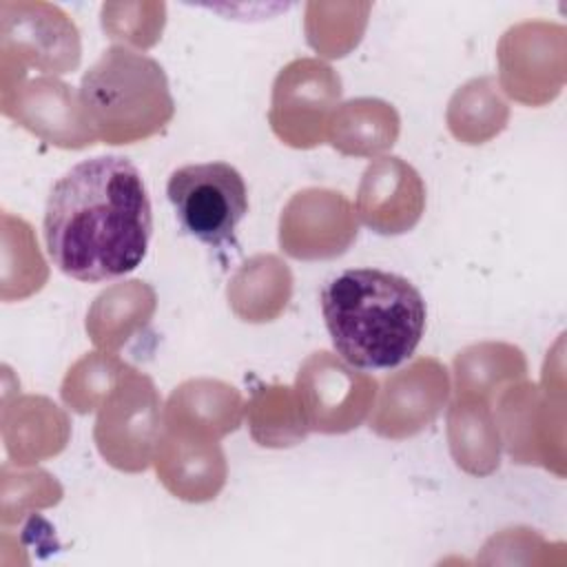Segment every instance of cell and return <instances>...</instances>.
Masks as SVG:
<instances>
[{"label":"cell","instance_id":"obj_1","mask_svg":"<svg viewBox=\"0 0 567 567\" xmlns=\"http://www.w3.org/2000/svg\"><path fill=\"white\" fill-rule=\"evenodd\" d=\"M42 233L53 266L71 279L97 284L135 270L153 233L142 173L124 155L75 164L49 193Z\"/></svg>","mask_w":567,"mask_h":567},{"label":"cell","instance_id":"obj_2","mask_svg":"<svg viewBox=\"0 0 567 567\" xmlns=\"http://www.w3.org/2000/svg\"><path fill=\"white\" fill-rule=\"evenodd\" d=\"M321 315L346 363L390 370L414 354L427 310L419 288L405 277L379 268H350L323 286Z\"/></svg>","mask_w":567,"mask_h":567},{"label":"cell","instance_id":"obj_3","mask_svg":"<svg viewBox=\"0 0 567 567\" xmlns=\"http://www.w3.org/2000/svg\"><path fill=\"white\" fill-rule=\"evenodd\" d=\"M78 93L97 142L113 146L144 142L175 115L162 64L124 44L102 51L84 71Z\"/></svg>","mask_w":567,"mask_h":567},{"label":"cell","instance_id":"obj_4","mask_svg":"<svg viewBox=\"0 0 567 567\" xmlns=\"http://www.w3.org/2000/svg\"><path fill=\"white\" fill-rule=\"evenodd\" d=\"M82 42L75 22L40 0L0 2V78L62 75L80 66Z\"/></svg>","mask_w":567,"mask_h":567},{"label":"cell","instance_id":"obj_5","mask_svg":"<svg viewBox=\"0 0 567 567\" xmlns=\"http://www.w3.org/2000/svg\"><path fill=\"white\" fill-rule=\"evenodd\" d=\"M162 432L164 410L155 383L131 365L97 408V452L120 472H144L153 463Z\"/></svg>","mask_w":567,"mask_h":567},{"label":"cell","instance_id":"obj_6","mask_svg":"<svg viewBox=\"0 0 567 567\" xmlns=\"http://www.w3.org/2000/svg\"><path fill=\"white\" fill-rule=\"evenodd\" d=\"M166 195L188 235L215 248L235 244V230L248 213V188L235 166L186 164L171 173Z\"/></svg>","mask_w":567,"mask_h":567},{"label":"cell","instance_id":"obj_7","mask_svg":"<svg viewBox=\"0 0 567 567\" xmlns=\"http://www.w3.org/2000/svg\"><path fill=\"white\" fill-rule=\"evenodd\" d=\"M563 388L549 390L536 383H509L496 394V427L507 454L523 465H543L565 476Z\"/></svg>","mask_w":567,"mask_h":567},{"label":"cell","instance_id":"obj_8","mask_svg":"<svg viewBox=\"0 0 567 567\" xmlns=\"http://www.w3.org/2000/svg\"><path fill=\"white\" fill-rule=\"evenodd\" d=\"M295 392L310 432L346 434L357 430L372 412L379 383L341 357L317 350L303 359Z\"/></svg>","mask_w":567,"mask_h":567},{"label":"cell","instance_id":"obj_9","mask_svg":"<svg viewBox=\"0 0 567 567\" xmlns=\"http://www.w3.org/2000/svg\"><path fill=\"white\" fill-rule=\"evenodd\" d=\"M339 100V73L319 58H297L272 82L270 128L292 148H315L326 142L328 120Z\"/></svg>","mask_w":567,"mask_h":567},{"label":"cell","instance_id":"obj_10","mask_svg":"<svg viewBox=\"0 0 567 567\" xmlns=\"http://www.w3.org/2000/svg\"><path fill=\"white\" fill-rule=\"evenodd\" d=\"M565 27L547 20H527L509 27L496 49L498 86L516 102L543 106L565 84Z\"/></svg>","mask_w":567,"mask_h":567},{"label":"cell","instance_id":"obj_11","mask_svg":"<svg viewBox=\"0 0 567 567\" xmlns=\"http://www.w3.org/2000/svg\"><path fill=\"white\" fill-rule=\"evenodd\" d=\"M0 111L35 137L60 148L80 151L97 142L80 93L55 75L2 78Z\"/></svg>","mask_w":567,"mask_h":567},{"label":"cell","instance_id":"obj_12","mask_svg":"<svg viewBox=\"0 0 567 567\" xmlns=\"http://www.w3.org/2000/svg\"><path fill=\"white\" fill-rule=\"evenodd\" d=\"M359 233L352 202L332 188L295 193L279 217L281 250L301 261H321L343 255Z\"/></svg>","mask_w":567,"mask_h":567},{"label":"cell","instance_id":"obj_13","mask_svg":"<svg viewBox=\"0 0 567 567\" xmlns=\"http://www.w3.org/2000/svg\"><path fill=\"white\" fill-rule=\"evenodd\" d=\"M379 392L370 430L383 439L401 441L419 434L441 414L450 396V374L434 357H421L385 377Z\"/></svg>","mask_w":567,"mask_h":567},{"label":"cell","instance_id":"obj_14","mask_svg":"<svg viewBox=\"0 0 567 567\" xmlns=\"http://www.w3.org/2000/svg\"><path fill=\"white\" fill-rule=\"evenodd\" d=\"M357 217L379 235L412 230L425 210V184L416 168L396 155L374 157L359 182Z\"/></svg>","mask_w":567,"mask_h":567},{"label":"cell","instance_id":"obj_15","mask_svg":"<svg viewBox=\"0 0 567 567\" xmlns=\"http://www.w3.org/2000/svg\"><path fill=\"white\" fill-rule=\"evenodd\" d=\"M153 465L159 483L175 498L188 503L213 501L228 476L219 441L166 427L159 436Z\"/></svg>","mask_w":567,"mask_h":567},{"label":"cell","instance_id":"obj_16","mask_svg":"<svg viewBox=\"0 0 567 567\" xmlns=\"http://www.w3.org/2000/svg\"><path fill=\"white\" fill-rule=\"evenodd\" d=\"M69 436V416L51 399L40 394L4 396L2 441L11 465L24 467L58 456L66 447Z\"/></svg>","mask_w":567,"mask_h":567},{"label":"cell","instance_id":"obj_17","mask_svg":"<svg viewBox=\"0 0 567 567\" xmlns=\"http://www.w3.org/2000/svg\"><path fill=\"white\" fill-rule=\"evenodd\" d=\"M244 412L235 385L219 379H188L166 399L164 427L219 441L241 425Z\"/></svg>","mask_w":567,"mask_h":567},{"label":"cell","instance_id":"obj_18","mask_svg":"<svg viewBox=\"0 0 567 567\" xmlns=\"http://www.w3.org/2000/svg\"><path fill=\"white\" fill-rule=\"evenodd\" d=\"M155 306V290L146 281L113 284L93 299L86 312V334L95 348L117 352L148 326Z\"/></svg>","mask_w":567,"mask_h":567},{"label":"cell","instance_id":"obj_19","mask_svg":"<svg viewBox=\"0 0 567 567\" xmlns=\"http://www.w3.org/2000/svg\"><path fill=\"white\" fill-rule=\"evenodd\" d=\"M230 310L246 323L275 321L292 297V272L270 252L246 259L226 288Z\"/></svg>","mask_w":567,"mask_h":567},{"label":"cell","instance_id":"obj_20","mask_svg":"<svg viewBox=\"0 0 567 567\" xmlns=\"http://www.w3.org/2000/svg\"><path fill=\"white\" fill-rule=\"evenodd\" d=\"M399 131L401 120L392 104L379 97H354L332 111L326 140L341 155L374 157L396 142Z\"/></svg>","mask_w":567,"mask_h":567},{"label":"cell","instance_id":"obj_21","mask_svg":"<svg viewBox=\"0 0 567 567\" xmlns=\"http://www.w3.org/2000/svg\"><path fill=\"white\" fill-rule=\"evenodd\" d=\"M447 441L454 463L472 474L487 476L501 463V436L492 403L456 396L447 412Z\"/></svg>","mask_w":567,"mask_h":567},{"label":"cell","instance_id":"obj_22","mask_svg":"<svg viewBox=\"0 0 567 567\" xmlns=\"http://www.w3.org/2000/svg\"><path fill=\"white\" fill-rule=\"evenodd\" d=\"M527 374V361L520 348L512 343H474L454 357L456 396L492 399Z\"/></svg>","mask_w":567,"mask_h":567},{"label":"cell","instance_id":"obj_23","mask_svg":"<svg viewBox=\"0 0 567 567\" xmlns=\"http://www.w3.org/2000/svg\"><path fill=\"white\" fill-rule=\"evenodd\" d=\"M244 414L252 441L261 447H292L310 432L297 392L290 385H257Z\"/></svg>","mask_w":567,"mask_h":567},{"label":"cell","instance_id":"obj_24","mask_svg":"<svg viewBox=\"0 0 567 567\" xmlns=\"http://www.w3.org/2000/svg\"><path fill=\"white\" fill-rule=\"evenodd\" d=\"M494 78H474L452 95L447 104V128L463 144H485L496 137L509 109Z\"/></svg>","mask_w":567,"mask_h":567},{"label":"cell","instance_id":"obj_25","mask_svg":"<svg viewBox=\"0 0 567 567\" xmlns=\"http://www.w3.org/2000/svg\"><path fill=\"white\" fill-rule=\"evenodd\" d=\"M49 279L47 261L40 252L33 228L13 217L9 210L2 213V299H24L38 292Z\"/></svg>","mask_w":567,"mask_h":567},{"label":"cell","instance_id":"obj_26","mask_svg":"<svg viewBox=\"0 0 567 567\" xmlns=\"http://www.w3.org/2000/svg\"><path fill=\"white\" fill-rule=\"evenodd\" d=\"M370 9L368 2H308L303 22L308 44L323 58H343L359 44Z\"/></svg>","mask_w":567,"mask_h":567},{"label":"cell","instance_id":"obj_27","mask_svg":"<svg viewBox=\"0 0 567 567\" xmlns=\"http://www.w3.org/2000/svg\"><path fill=\"white\" fill-rule=\"evenodd\" d=\"M128 368L115 352H86L66 370L60 396L69 410L89 414L100 408Z\"/></svg>","mask_w":567,"mask_h":567},{"label":"cell","instance_id":"obj_28","mask_svg":"<svg viewBox=\"0 0 567 567\" xmlns=\"http://www.w3.org/2000/svg\"><path fill=\"white\" fill-rule=\"evenodd\" d=\"M2 525L20 523L33 509H44L58 505L62 498V485L44 470H16L11 463L2 465Z\"/></svg>","mask_w":567,"mask_h":567},{"label":"cell","instance_id":"obj_29","mask_svg":"<svg viewBox=\"0 0 567 567\" xmlns=\"http://www.w3.org/2000/svg\"><path fill=\"white\" fill-rule=\"evenodd\" d=\"M166 24L164 2H106L102 4L104 33L124 44L140 49L153 47Z\"/></svg>","mask_w":567,"mask_h":567}]
</instances>
